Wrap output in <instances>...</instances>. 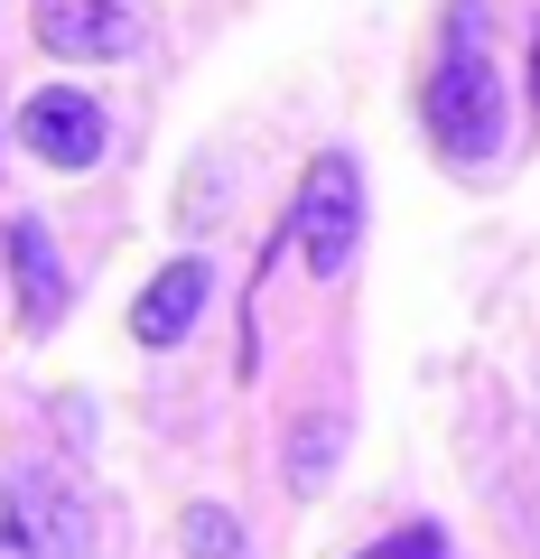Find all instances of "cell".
I'll list each match as a JSON object with an SVG mask.
<instances>
[{"mask_svg": "<svg viewBox=\"0 0 540 559\" xmlns=\"http://www.w3.org/2000/svg\"><path fill=\"white\" fill-rule=\"evenodd\" d=\"M205 289H215V271H205V261H168L141 299H131V336H141V345H178L187 326L205 318Z\"/></svg>", "mask_w": 540, "mask_h": 559, "instance_id": "6", "label": "cell"}, {"mask_svg": "<svg viewBox=\"0 0 540 559\" xmlns=\"http://www.w3.org/2000/svg\"><path fill=\"white\" fill-rule=\"evenodd\" d=\"M10 271H20V326L47 336V326L65 318V261L47 252L38 224H10Z\"/></svg>", "mask_w": 540, "mask_h": 559, "instance_id": "7", "label": "cell"}, {"mask_svg": "<svg viewBox=\"0 0 540 559\" xmlns=\"http://www.w3.org/2000/svg\"><path fill=\"white\" fill-rule=\"evenodd\" d=\"M28 28H38V47L65 57V66H103V57H121V47L141 38V20H131L121 0H38Z\"/></svg>", "mask_w": 540, "mask_h": 559, "instance_id": "5", "label": "cell"}, {"mask_svg": "<svg viewBox=\"0 0 540 559\" xmlns=\"http://www.w3.org/2000/svg\"><path fill=\"white\" fill-rule=\"evenodd\" d=\"M0 559H28V540H20V503H10V485H0Z\"/></svg>", "mask_w": 540, "mask_h": 559, "instance_id": "11", "label": "cell"}, {"mask_svg": "<svg viewBox=\"0 0 540 559\" xmlns=\"http://www.w3.org/2000/svg\"><path fill=\"white\" fill-rule=\"evenodd\" d=\"M10 503H20V540L38 559H94V513H84V495L57 466H20Z\"/></svg>", "mask_w": 540, "mask_h": 559, "instance_id": "4", "label": "cell"}, {"mask_svg": "<svg viewBox=\"0 0 540 559\" xmlns=\"http://www.w3.org/2000/svg\"><path fill=\"white\" fill-rule=\"evenodd\" d=\"M531 94H540V75H531Z\"/></svg>", "mask_w": 540, "mask_h": 559, "instance_id": "12", "label": "cell"}, {"mask_svg": "<svg viewBox=\"0 0 540 559\" xmlns=\"http://www.w3.org/2000/svg\"><path fill=\"white\" fill-rule=\"evenodd\" d=\"M326 466H336V419H326V411H308L299 429H289V485H299V495H317V485H326Z\"/></svg>", "mask_w": 540, "mask_h": 559, "instance_id": "9", "label": "cell"}, {"mask_svg": "<svg viewBox=\"0 0 540 559\" xmlns=\"http://www.w3.org/2000/svg\"><path fill=\"white\" fill-rule=\"evenodd\" d=\"M363 559H447V532L439 522H400V532H382Z\"/></svg>", "mask_w": 540, "mask_h": 559, "instance_id": "10", "label": "cell"}, {"mask_svg": "<svg viewBox=\"0 0 540 559\" xmlns=\"http://www.w3.org/2000/svg\"><path fill=\"white\" fill-rule=\"evenodd\" d=\"M289 234H299V252H308L317 280H345V261H355V242H363V168L345 159V150L308 159L299 205H289Z\"/></svg>", "mask_w": 540, "mask_h": 559, "instance_id": "2", "label": "cell"}, {"mask_svg": "<svg viewBox=\"0 0 540 559\" xmlns=\"http://www.w3.org/2000/svg\"><path fill=\"white\" fill-rule=\"evenodd\" d=\"M420 112H429L447 159H494L503 150V84H494V57H484V10L476 0H457V20H447V57L429 66Z\"/></svg>", "mask_w": 540, "mask_h": 559, "instance_id": "1", "label": "cell"}, {"mask_svg": "<svg viewBox=\"0 0 540 559\" xmlns=\"http://www.w3.org/2000/svg\"><path fill=\"white\" fill-rule=\"evenodd\" d=\"M20 140H28V159L38 168H94L103 159V103L75 94V84H38V94L20 103Z\"/></svg>", "mask_w": 540, "mask_h": 559, "instance_id": "3", "label": "cell"}, {"mask_svg": "<svg viewBox=\"0 0 540 559\" xmlns=\"http://www.w3.org/2000/svg\"><path fill=\"white\" fill-rule=\"evenodd\" d=\"M178 550H187V559H252V540H242V522L224 513V503H187Z\"/></svg>", "mask_w": 540, "mask_h": 559, "instance_id": "8", "label": "cell"}]
</instances>
